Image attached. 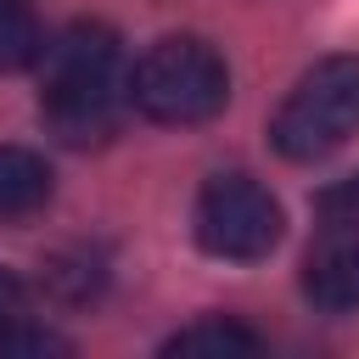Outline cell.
<instances>
[{
    "instance_id": "8992f818",
    "label": "cell",
    "mask_w": 359,
    "mask_h": 359,
    "mask_svg": "<svg viewBox=\"0 0 359 359\" xmlns=\"http://www.w3.org/2000/svg\"><path fill=\"white\" fill-rule=\"evenodd\" d=\"M50 202V163L28 146H0V224L34 219Z\"/></svg>"
},
{
    "instance_id": "9c48e42d",
    "label": "cell",
    "mask_w": 359,
    "mask_h": 359,
    "mask_svg": "<svg viewBox=\"0 0 359 359\" xmlns=\"http://www.w3.org/2000/svg\"><path fill=\"white\" fill-rule=\"evenodd\" d=\"M0 353H73V342L50 325H28L22 314L11 325H0Z\"/></svg>"
},
{
    "instance_id": "8fae6325",
    "label": "cell",
    "mask_w": 359,
    "mask_h": 359,
    "mask_svg": "<svg viewBox=\"0 0 359 359\" xmlns=\"http://www.w3.org/2000/svg\"><path fill=\"white\" fill-rule=\"evenodd\" d=\"M22 297H28V292H22V280H17L11 269H0V325H11V320L22 314Z\"/></svg>"
},
{
    "instance_id": "52a82bcc",
    "label": "cell",
    "mask_w": 359,
    "mask_h": 359,
    "mask_svg": "<svg viewBox=\"0 0 359 359\" xmlns=\"http://www.w3.org/2000/svg\"><path fill=\"white\" fill-rule=\"evenodd\" d=\"M163 353H185V359H241V353H258V337L241 325V320H224V314H208V320H191L180 325Z\"/></svg>"
},
{
    "instance_id": "30bf717a",
    "label": "cell",
    "mask_w": 359,
    "mask_h": 359,
    "mask_svg": "<svg viewBox=\"0 0 359 359\" xmlns=\"http://www.w3.org/2000/svg\"><path fill=\"white\" fill-rule=\"evenodd\" d=\"M314 208H320L325 224H353V219H359V174H348V180H337L331 191H320Z\"/></svg>"
},
{
    "instance_id": "5b68a950",
    "label": "cell",
    "mask_w": 359,
    "mask_h": 359,
    "mask_svg": "<svg viewBox=\"0 0 359 359\" xmlns=\"http://www.w3.org/2000/svg\"><path fill=\"white\" fill-rule=\"evenodd\" d=\"M303 292L325 314L359 309V219L353 224H331V236L320 247H309V258H303Z\"/></svg>"
},
{
    "instance_id": "ba28073f",
    "label": "cell",
    "mask_w": 359,
    "mask_h": 359,
    "mask_svg": "<svg viewBox=\"0 0 359 359\" xmlns=\"http://www.w3.org/2000/svg\"><path fill=\"white\" fill-rule=\"evenodd\" d=\"M45 56V28L22 0H0V73L39 67Z\"/></svg>"
},
{
    "instance_id": "3957f363",
    "label": "cell",
    "mask_w": 359,
    "mask_h": 359,
    "mask_svg": "<svg viewBox=\"0 0 359 359\" xmlns=\"http://www.w3.org/2000/svg\"><path fill=\"white\" fill-rule=\"evenodd\" d=\"M359 135V56L314 62L280 101L269 140L286 163H320Z\"/></svg>"
},
{
    "instance_id": "6da1fadb",
    "label": "cell",
    "mask_w": 359,
    "mask_h": 359,
    "mask_svg": "<svg viewBox=\"0 0 359 359\" xmlns=\"http://www.w3.org/2000/svg\"><path fill=\"white\" fill-rule=\"evenodd\" d=\"M123 50L107 22H73L39 56V118L62 146H101L123 112Z\"/></svg>"
},
{
    "instance_id": "7a4b0ae2",
    "label": "cell",
    "mask_w": 359,
    "mask_h": 359,
    "mask_svg": "<svg viewBox=\"0 0 359 359\" xmlns=\"http://www.w3.org/2000/svg\"><path fill=\"white\" fill-rule=\"evenodd\" d=\"M123 95H129V107L140 118L168 123V129H191V123H208V118L224 112V101H230V67H224V56L208 39H196V34H163L129 67Z\"/></svg>"
},
{
    "instance_id": "277c9868",
    "label": "cell",
    "mask_w": 359,
    "mask_h": 359,
    "mask_svg": "<svg viewBox=\"0 0 359 359\" xmlns=\"http://www.w3.org/2000/svg\"><path fill=\"white\" fill-rule=\"evenodd\" d=\"M196 247L208 258H230V264H258L280 247L286 213L269 196V185H258L252 174H213L196 191V213H191Z\"/></svg>"
}]
</instances>
